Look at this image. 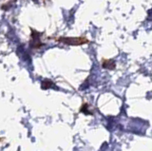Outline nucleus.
Here are the masks:
<instances>
[]
</instances>
